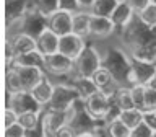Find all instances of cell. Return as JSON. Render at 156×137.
I'll return each mask as SVG.
<instances>
[{"mask_svg": "<svg viewBox=\"0 0 156 137\" xmlns=\"http://www.w3.org/2000/svg\"><path fill=\"white\" fill-rule=\"evenodd\" d=\"M7 108H12L18 113V114H23V113H41L42 106L33 98V95L29 91H20L15 93V95H8L7 93Z\"/></svg>", "mask_w": 156, "mask_h": 137, "instance_id": "6", "label": "cell"}, {"mask_svg": "<svg viewBox=\"0 0 156 137\" xmlns=\"http://www.w3.org/2000/svg\"><path fill=\"white\" fill-rule=\"evenodd\" d=\"M37 51L42 54V56H52V54L58 52V43H60V38L57 36L52 29H44V31L37 36Z\"/></svg>", "mask_w": 156, "mask_h": 137, "instance_id": "15", "label": "cell"}, {"mask_svg": "<svg viewBox=\"0 0 156 137\" xmlns=\"http://www.w3.org/2000/svg\"><path fill=\"white\" fill-rule=\"evenodd\" d=\"M3 124H5V129L10 126H13V124H16L18 119H20V114L15 109H12V108H5V111H3Z\"/></svg>", "mask_w": 156, "mask_h": 137, "instance_id": "32", "label": "cell"}, {"mask_svg": "<svg viewBox=\"0 0 156 137\" xmlns=\"http://www.w3.org/2000/svg\"><path fill=\"white\" fill-rule=\"evenodd\" d=\"M150 88H153V90H156V75L151 78V82H150V85H148Z\"/></svg>", "mask_w": 156, "mask_h": 137, "instance_id": "42", "label": "cell"}, {"mask_svg": "<svg viewBox=\"0 0 156 137\" xmlns=\"http://www.w3.org/2000/svg\"><path fill=\"white\" fill-rule=\"evenodd\" d=\"M119 3H120V0H96L91 8V13L94 17L111 18L112 13L115 12V8L119 7Z\"/></svg>", "mask_w": 156, "mask_h": 137, "instance_id": "22", "label": "cell"}, {"mask_svg": "<svg viewBox=\"0 0 156 137\" xmlns=\"http://www.w3.org/2000/svg\"><path fill=\"white\" fill-rule=\"evenodd\" d=\"M115 106L119 108V111H127V109H133V98H132V91L130 87H120L119 90L115 91V95L112 96Z\"/></svg>", "mask_w": 156, "mask_h": 137, "instance_id": "23", "label": "cell"}, {"mask_svg": "<svg viewBox=\"0 0 156 137\" xmlns=\"http://www.w3.org/2000/svg\"><path fill=\"white\" fill-rule=\"evenodd\" d=\"M76 137H102V134H99V129H93V131H86L78 134Z\"/></svg>", "mask_w": 156, "mask_h": 137, "instance_id": "40", "label": "cell"}, {"mask_svg": "<svg viewBox=\"0 0 156 137\" xmlns=\"http://www.w3.org/2000/svg\"><path fill=\"white\" fill-rule=\"evenodd\" d=\"M145 111H156V90L150 87L145 90Z\"/></svg>", "mask_w": 156, "mask_h": 137, "instance_id": "31", "label": "cell"}, {"mask_svg": "<svg viewBox=\"0 0 156 137\" xmlns=\"http://www.w3.org/2000/svg\"><path fill=\"white\" fill-rule=\"evenodd\" d=\"M20 91H24L23 87H21V82L18 78V73L15 72V68L12 65H8V70H7V93L8 95H15V93H20Z\"/></svg>", "mask_w": 156, "mask_h": 137, "instance_id": "28", "label": "cell"}, {"mask_svg": "<svg viewBox=\"0 0 156 137\" xmlns=\"http://www.w3.org/2000/svg\"><path fill=\"white\" fill-rule=\"evenodd\" d=\"M3 137H26V131H24V127H21L16 122V124H13V126H10L5 129Z\"/></svg>", "mask_w": 156, "mask_h": 137, "instance_id": "34", "label": "cell"}, {"mask_svg": "<svg viewBox=\"0 0 156 137\" xmlns=\"http://www.w3.org/2000/svg\"><path fill=\"white\" fill-rule=\"evenodd\" d=\"M115 31V26L111 18L104 17H94L91 18V28H90V36L94 38H107Z\"/></svg>", "mask_w": 156, "mask_h": 137, "instance_id": "17", "label": "cell"}, {"mask_svg": "<svg viewBox=\"0 0 156 137\" xmlns=\"http://www.w3.org/2000/svg\"><path fill=\"white\" fill-rule=\"evenodd\" d=\"M44 70L52 73V75H67L75 70V61L63 54L57 52L52 54V56L46 57V65H44Z\"/></svg>", "mask_w": 156, "mask_h": 137, "instance_id": "8", "label": "cell"}, {"mask_svg": "<svg viewBox=\"0 0 156 137\" xmlns=\"http://www.w3.org/2000/svg\"><path fill=\"white\" fill-rule=\"evenodd\" d=\"M102 67V54H99L96 47L86 46L81 56L75 61V72L76 77L93 78V75Z\"/></svg>", "mask_w": 156, "mask_h": 137, "instance_id": "4", "label": "cell"}, {"mask_svg": "<svg viewBox=\"0 0 156 137\" xmlns=\"http://www.w3.org/2000/svg\"><path fill=\"white\" fill-rule=\"evenodd\" d=\"M83 103H85L86 113L90 114L91 119H94V121H104L107 124L109 121L117 117L114 113H112L114 108H117L114 100H112V96L106 95V93H102V91L93 93V95ZM117 109H119V108H117Z\"/></svg>", "mask_w": 156, "mask_h": 137, "instance_id": "2", "label": "cell"}, {"mask_svg": "<svg viewBox=\"0 0 156 137\" xmlns=\"http://www.w3.org/2000/svg\"><path fill=\"white\" fill-rule=\"evenodd\" d=\"M8 65H12L15 68V72L18 73V78H20V82H21V87H23L24 91H31L44 77L42 68L21 67V65H16V64H8Z\"/></svg>", "mask_w": 156, "mask_h": 137, "instance_id": "11", "label": "cell"}, {"mask_svg": "<svg viewBox=\"0 0 156 137\" xmlns=\"http://www.w3.org/2000/svg\"><path fill=\"white\" fill-rule=\"evenodd\" d=\"M29 8L37 12L42 18L49 20L60 10V0H29Z\"/></svg>", "mask_w": 156, "mask_h": 137, "instance_id": "19", "label": "cell"}, {"mask_svg": "<svg viewBox=\"0 0 156 137\" xmlns=\"http://www.w3.org/2000/svg\"><path fill=\"white\" fill-rule=\"evenodd\" d=\"M91 18H93L91 12H85V10L76 12L73 15V34H76V36H80L83 39L86 36H90Z\"/></svg>", "mask_w": 156, "mask_h": 137, "instance_id": "18", "label": "cell"}, {"mask_svg": "<svg viewBox=\"0 0 156 137\" xmlns=\"http://www.w3.org/2000/svg\"><path fill=\"white\" fill-rule=\"evenodd\" d=\"M153 132L154 131H151L145 122H141L138 127H135V129L132 131L130 137H153Z\"/></svg>", "mask_w": 156, "mask_h": 137, "instance_id": "35", "label": "cell"}, {"mask_svg": "<svg viewBox=\"0 0 156 137\" xmlns=\"http://www.w3.org/2000/svg\"><path fill=\"white\" fill-rule=\"evenodd\" d=\"M119 119L124 122L130 131H133L135 127H138L141 122H143V111L136 109V108H133V109H127V111H120L119 113Z\"/></svg>", "mask_w": 156, "mask_h": 137, "instance_id": "25", "label": "cell"}, {"mask_svg": "<svg viewBox=\"0 0 156 137\" xmlns=\"http://www.w3.org/2000/svg\"><path fill=\"white\" fill-rule=\"evenodd\" d=\"M135 12L132 10L129 5H127L124 0H120V3H119V7L115 8V12L112 13V17H111V20H112V23H114V26L115 28H119V29H124L127 24H129L132 20L135 18Z\"/></svg>", "mask_w": 156, "mask_h": 137, "instance_id": "20", "label": "cell"}, {"mask_svg": "<svg viewBox=\"0 0 156 137\" xmlns=\"http://www.w3.org/2000/svg\"><path fill=\"white\" fill-rule=\"evenodd\" d=\"M143 122L151 131H156V111H143Z\"/></svg>", "mask_w": 156, "mask_h": 137, "instance_id": "36", "label": "cell"}, {"mask_svg": "<svg viewBox=\"0 0 156 137\" xmlns=\"http://www.w3.org/2000/svg\"><path fill=\"white\" fill-rule=\"evenodd\" d=\"M153 137H156V131H154V132H153Z\"/></svg>", "mask_w": 156, "mask_h": 137, "instance_id": "43", "label": "cell"}, {"mask_svg": "<svg viewBox=\"0 0 156 137\" xmlns=\"http://www.w3.org/2000/svg\"><path fill=\"white\" fill-rule=\"evenodd\" d=\"M18 124L24 127V131H34L37 127H41L42 124V111L41 113H23L20 114V119H18Z\"/></svg>", "mask_w": 156, "mask_h": 137, "instance_id": "26", "label": "cell"}, {"mask_svg": "<svg viewBox=\"0 0 156 137\" xmlns=\"http://www.w3.org/2000/svg\"><path fill=\"white\" fill-rule=\"evenodd\" d=\"M73 15L75 13L67 12V10H58L55 15H52L47 20V28L52 29L58 38L67 36L73 33Z\"/></svg>", "mask_w": 156, "mask_h": 137, "instance_id": "7", "label": "cell"}, {"mask_svg": "<svg viewBox=\"0 0 156 137\" xmlns=\"http://www.w3.org/2000/svg\"><path fill=\"white\" fill-rule=\"evenodd\" d=\"M12 64H16V65H21V67L44 68V65H46V56H42V54L36 49V51H33V52H28V54H24V56L16 57Z\"/></svg>", "mask_w": 156, "mask_h": 137, "instance_id": "21", "label": "cell"}, {"mask_svg": "<svg viewBox=\"0 0 156 137\" xmlns=\"http://www.w3.org/2000/svg\"><path fill=\"white\" fill-rule=\"evenodd\" d=\"M10 47H12V52H13V57L16 59L20 56H24L28 52H33L37 49V41L36 38L29 36V34H24V33H18L8 41Z\"/></svg>", "mask_w": 156, "mask_h": 137, "instance_id": "14", "label": "cell"}, {"mask_svg": "<svg viewBox=\"0 0 156 137\" xmlns=\"http://www.w3.org/2000/svg\"><path fill=\"white\" fill-rule=\"evenodd\" d=\"M104 131H106L107 137H130V134H132V131L119 119V117H115V119L107 122Z\"/></svg>", "mask_w": 156, "mask_h": 137, "instance_id": "27", "label": "cell"}, {"mask_svg": "<svg viewBox=\"0 0 156 137\" xmlns=\"http://www.w3.org/2000/svg\"><path fill=\"white\" fill-rule=\"evenodd\" d=\"M124 2L129 5L135 13H140V12H143L150 3H153L154 0H124Z\"/></svg>", "mask_w": 156, "mask_h": 137, "instance_id": "33", "label": "cell"}, {"mask_svg": "<svg viewBox=\"0 0 156 137\" xmlns=\"http://www.w3.org/2000/svg\"><path fill=\"white\" fill-rule=\"evenodd\" d=\"M21 26V31L20 33H24V34H29V36L36 38L41 34L44 29H47V20L42 18L37 12H34L33 8L28 10V13L24 15V18L18 23Z\"/></svg>", "mask_w": 156, "mask_h": 137, "instance_id": "9", "label": "cell"}, {"mask_svg": "<svg viewBox=\"0 0 156 137\" xmlns=\"http://www.w3.org/2000/svg\"><path fill=\"white\" fill-rule=\"evenodd\" d=\"M102 67H106L120 87L130 83V68H132V56L119 47H111L102 54Z\"/></svg>", "mask_w": 156, "mask_h": 137, "instance_id": "1", "label": "cell"}, {"mask_svg": "<svg viewBox=\"0 0 156 137\" xmlns=\"http://www.w3.org/2000/svg\"><path fill=\"white\" fill-rule=\"evenodd\" d=\"M154 2H156V0H154Z\"/></svg>", "mask_w": 156, "mask_h": 137, "instance_id": "44", "label": "cell"}, {"mask_svg": "<svg viewBox=\"0 0 156 137\" xmlns=\"http://www.w3.org/2000/svg\"><path fill=\"white\" fill-rule=\"evenodd\" d=\"M156 75V64L141 61V59L132 57V68H130V87L143 85L148 87L151 78Z\"/></svg>", "mask_w": 156, "mask_h": 137, "instance_id": "5", "label": "cell"}, {"mask_svg": "<svg viewBox=\"0 0 156 137\" xmlns=\"http://www.w3.org/2000/svg\"><path fill=\"white\" fill-rule=\"evenodd\" d=\"M96 0H76L78 7H80V10H85V12H91L93 5H94Z\"/></svg>", "mask_w": 156, "mask_h": 137, "instance_id": "39", "label": "cell"}, {"mask_svg": "<svg viewBox=\"0 0 156 137\" xmlns=\"http://www.w3.org/2000/svg\"><path fill=\"white\" fill-rule=\"evenodd\" d=\"M72 85L76 88V91H78V95H80V98L83 101L88 100L93 93H96L98 91V88L94 87V83H93L91 78H83V77H73V82H72Z\"/></svg>", "mask_w": 156, "mask_h": 137, "instance_id": "24", "label": "cell"}, {"mask_svg": "<svg viewBox=\"0 0 156 137\" xmlns=\"http://www.w3.org/2000/svg\"><path fill=\"white\" fill-rule=\"evenodd\" d=\"M60 10L76 13V12H80V7H78L76 0H60Z\"/></svg>", "mask_w": 156, "mask_h": 137, "instance_id": "38", "label": "cell"}, {"mask_svg": "<svg viewBox=\"0 0 156 137\" xmlns=\"http://www.w3.org/2000/svg\"><path fill=\"white\" fill-rule=\"evenodd\" d=\"M44 129V127H42ZM44 137H55V134H54L52 131H49V129H44Z\"/></svg>", "mask_w": 156, "mask_h": 137, "instance_id": "41", "label": "cell"}, {"mask_svg": "<svg viewBox=\"0 0 156 137\" xmlns=\"http://www.w3.org/2000/svg\"><path fill=\"white\" fill-rule=\"evenodd\" d=\"M145 90H146V87H143V85L130 87L132 98H133V105H135L136 109H140V111H145Z\"/></svg>", "mask_w": 156, "mask_h": 137, "instance_id": "30", "label": "cell"}, {"mask_svg": "<svg viewBox=\"0 0 156 137\" xmlns=\"http://www.w3.org/2000/svg\"><path fill=\"white\" fill-rule=\"evenodd\" d=\"M85 49H86L85 39L76 36V34H73V33L67 34V36H62L60 43H58V52L73 59V61H76Z\"/></svg>", "mask_w": 156, "mask_h": 137, "instance_id": "10", "label": "cell"}, {"mask_svg": "<svg viewBox=\"0 0 156 137\" xmlns=\"http://www.w3.org/2000/svg\"><path fill=\"white\" fill-rule=\"evenodd\" d=\"M81 98L78 95L76 88L73 85H55L52 100L46 106L51 111H58V113H68L73 109V106L80 101Z\"/></svg>", "mask_w": 156, "mask_h": 137, "instance_id": "3", "label": "cell"}, {"mask_svg": "<svg viewBox=\"0 0 156 137\" xmlns=\"http://www.w3.org/2000/svg\"><path fill=\"white\" fill-rule=\"evenodd\" d=\"M29 10L28 0H7L5 2V20H7V26L18 24L24 18V15Z\"/></svg>", "mask_w": 156, "mask_h": 137, "instance_id": "13", "label": "cell"}, {"mask_svg": "<svg viewBox=\"0 0 156 137\" xmlns=\"http://www.w3.org/2000/svg\"><path fill=\"white\" fill-rule=\"evenodd\" d=\"M76 131L73 129V127L70 124H65V126H62L60 129H57L55 131V137H76Z\"/></svg>", "mask_w": 156, "mask_h": 137, "instance_id": "37", "label": "cell"}, {"mask_svg": "<svg viewBox=\"0 0 156 137\" xmlns=\"http://www.w3.org/2000/svg\"><path fill=\"white\" fill-rule=\"evenodd\" d=\"M91 80H93V83H94V87L98 88V91H102V93H106V95H109V96H114L115 91L120 88V85L117 83L114 75H112L106 67H101L99 70L93 75Z\"/></svg>", "mask_w": 156, "mask_h": 137, "instance_id": "12", "label": "cell"}, {"mask_svg": "<svg viewBox=\"0 0 156 137\" xmlns=\"http://www.w3.org/2000/svg\"><path fill=\"white\" fill-rule=\"evenodd\" d=\"M136 17L140 18V21L148 28H156V2L150 3L143 12L136 13Z\"/></svg>", "mask_w": 156, "mask_h": 137, "instance_id": "29", "label": "cell"}, {"mask_svg": "<svg viewBox=\"0 0 156 137\" xmlns=\"http://www.w3.org/2000/svg\"><path fill=\"white\" fill-rule=\"evenodd\" d=\"M54 90H55V85H52L51 80H49V78L44 75V77H42V80L39 82L37 85L34 87L29 93H31L34 100H36L39 105L44 108V106H47L49 103H51L52 95H54Z\"/></svg>", "mask_w": 156, "mask_h": 137, "instance_id": "16", "label": "cell"}]
</instances>
